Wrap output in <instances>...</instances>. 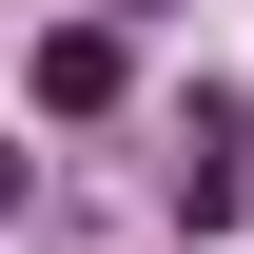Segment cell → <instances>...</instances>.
<instances>
[{
	"label": "cell",
	"instance_id": "7a4b0ae2",
	"mask_svg": "<svg viewBox=\"0 0 254 254\" xmlns=\"http://www.w3.org/2000/svg\"><path fill=\"white\" fill-rule=\"evenodd\" d=\"M0 215H20V157H0Z\"/></svg>",
	"mask_w": 254,
	"mask_h": 254
},
{
	"label": "cell",
	"instance_id": "3957f363",
	"mask_svg": "<svg viewBox=\"0 0 254 254\" xmlns=\"http://www.w3.org/2000/svg\"><path fill=\"white\" fill-rule=\"evenodd\" d=\"M137 20H157V0H137Z\"/></svg>",
	"mask_w": 254,
	"mask_h": 254
},
{
	"label": "cell",
	"instance_id": "6da1fadb",
	"mask_svg": "<svg viewBox=\"0 0 254 254\" xmlns=\"http://www.w3.org/2000/svg\"><path fill=\"white\" fill-rule=\"evenodd\" d=\"M98 98H118V20H59L39 39V118H98Z\"/></svg>",
	"mask_w": 254,
	"mask_h": 254
}]
</instances>
